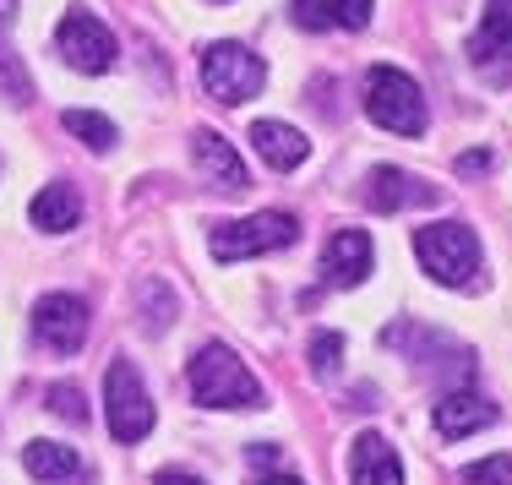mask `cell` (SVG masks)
<instances>
[{"instance_id":"obj_1","label":"cell","mask_w":512,"mask_h":485,"mask_svg":"<svg viewBox=\"0 0 512 485\" xmlns=\"http://www.w3.org/2000/svg\"><path fill=\"white\" fill-rule=\"evenodd\" d=\"M414 257L442 289H485V251L469 224L442 218V224L414 229Z\"/></svg>"},{"instance_id":"obj_24","label":"cell","mask_w":512,"mask_h":485,"mask_svg":"<svg viewBox=\"0 0 512 485\" xmlns=\"http://www.w3.org/2000/svg\"><path fill=\"white\" fill-rule=\"evenodd\" d=\"M371 22V0H338V28H365Z\"/></svg>"},{"instance_id":"obj_8","label":"cell","mask_w":512,"mask_h":485,"mask_svg":"<svg viewBox=\"0 0 512 485\" xmlns=\"http://www.w3.org/2000/svg\"><path fill=\"white\" fill-rule=\"evenodd\" d=\"M55 44H60V55H66L77 71H88V77H99V71L115 66V33H109L93 11H82V6H71L66 17H60Z\"/></svg>"},{"instance_id":"obj_3","label":"cell","mask_w":512,"mask_h":485,"mask_svg":"<svg viewBox=\"0 0 512 485\" xmlns=\"http://www.w3.org/2000/svg\"><path fill=\"white\" fill-rule=\"evenodd\" d=\"M365 115L393 137H420L425 131V93L409 71L371 66L365 71Z\"/></svg>"},{"instance_id":"obj_2","label":"cell","mask_w":512,"mask_h":485,"mask_svg":"<svg viewBox=\"0 0 512 485\" xmlns=\"http://www.w3.org/2000/svg\"><path fill=\"white\" fill-rule=\"evenodd\" d=\"M186 382L197 393V404H207V409H262L267 404L262 382L251 377L246 360L229 344H202L186 366Z\"/></svg>"},{"instance_id":"obj_12","label":"cell","mask_w":512,"mask_h":485,"mask_svg":"<svg viewBox=\"0 0 512 485\" xmlns=\"http://www.w3.org/2000/svg\"><path fill=\"white\" fill-rule=\"evenodd\" d=\"M365 273H371V235L365 229H338L322 251V278L338 289H355L365 284Z\"/></svg>"},{"instance_id":"obj_16","label":"cell","mask_w":512,"mask_h":485,"mask_svg":"<svg viewBox=\"0 0 512 485\" xmlns=\"http://www.w3.org/2000/svg\"><path fill=\"white\" fill-rule=\"evenodd\" d=\"M28 218H33V229H44V235H66V229L82 224V197L66 186V180H55V186H44L39 197L28 202Z\"/></svg>"},{"instance_id":"obj_25","label":"cell","mask_w":512,"mask_h":485,"mask_svg":"<svg viewBox=\"0 0 512 485\" xmlns=\"http://www.w3.org/2000/svg\"><path fill=\"white\" fill-rule=\"evenodd\" d=\"M485 169H491V153H463V159H458V175H485Z\"/></svg>"},{"instance_id":"obj_9","label":"cell","mask_w":512,"mask_h":485,"mask_svg":"<svg viewBox=\"0 0 512 485\" xmlns=\"http://www.w3.org/2000/svg\"><path fill=\"white\" fill-rule=\"evenodd\" d=\"M88 300L82 295H44L39 306H33V338H39L44 349H55V355H77L82 344H88Z\"/></svg>"},{"instance_id":"obj_23","label":"cell","mask_w":512,"mask_h":485,"mask_svg":"<svg viewBox=\"0 0 512 485\" xmlns=\"http://www.w3.org/2000/svg\"><path fill=\"white\" fill-rule=\"evenodd\" d=\"M0 93H6L11 104H28V77H22V66L0 50Z\"/></svg>"},{"instance_id":"obj_5","label":"cell","mask_w":512,"mask_h":485,"mask_svg":"<svg viewBox=\"0 0 512 485\" xmlns=\"http://www.w3.org/2000/svg\"><path fill=\"white\" fill-rule=\"evenodd\" d=\"M295 240H300V224L289 213H251V218L213 224L207 251H213V262H246V257H262V251H284Z\"/></svg>"},{"instance_id":"obj_26","label":"cell","mask_w":512,"mask_h":485,"mask_svg":"<svg viewBox=\"0 0 512 485\" xmlns=\"http://www.w3.org/2000/svg\"><path fill=\"white\" fill-rule=\"evenodd\" d=\"M153 485H202V480H191V475H175V469H169V475H158Z\"/></svg>"},{"instance_id":"obj_20","label":"cell","mask_w":512,"mask_h":485,"mask_svg":"<svg viewBox=\"0 0 512 485\" xmlns=\"http://www.w3.org/2000/svg\"><path fill=\"white\" fill-rule=\"evenodd\" d=\"M338 355H344V333H311V371L316 377H327V371L338 366Z\"/></svg>"},{"instance_id":"obj_17","label":"cell","mask_w":512,"mask_h":485,"mask_svg":"<svg viewBox=\"0 0 512 485\" xmlns=\"http://www.w3.org/2000/svg\"><path fill=\"white\" fill-rule=\"evenodd\" d=\"M22 469H28L39 485H71L82 475V458L60 442H28L22 447Z\"/></svg>"},{"instance_id":"obj_28","label":"cell","mask_w":512,"mask_h":485,"mask_svg":"<svg viewBox=\"0 0 512 485\" xmlns=\"http://www.w3.org/2000/svg\"><path fill=\"white\" fill-rule=\"evenodd\" d=\"M17 17V0H0V22H11Z\"/></svg>"},{"instance_id":"obj_10","label":"cell","mask_w":512,"mask_h":485,"mask_svg":"<svg viewBox=\"0 0 512 485\" xmlns=\"http://www.w3.org/2000/svg\"><path fill=\"white\" fill-rule=\"evenodd\" d=\"M442 202V191L431 186V180L409 175V169L398 164H376L371 175H365V208L371 213H404V208H436Z\"/></svg>"},{"instance_id":"obj_22","label":"cell","mask_w":512,"mask_h":485,"mask_svg":"<svg viewBox=\"0 0 512 485\" xmlns=\"http://www.w3.org/2000/svg\"><path fill=\"white\" fill-rule=\"evenodd\" d=\"M295 22H300V28H311V33L333 28V22H338V0H295Z\"/></svg>"},{"instance_id":"obj_18","label":"cell","mask_w":512,"mask_h":485,"mask_svg":"<svg viewBox=\"0 0 512 485\" xmlns=\"http://www.w3.org/2000/svg\"><path fill=\"white\" fill-rule=\"evenodd\" d=\"M60 126H66L77 142H88L93 153H109V148L120 142L115 120H109V115H99V109H66V115H60Z\"/></svg>"},{"instance_id":"obj_11","label":"cell","mask_w":512,"mask_h":485,"mask_svg":"<svg viewBox=\"0 0 512 485\" xmlns=\"http://www.w3.org/2000/svg\"><path fill=\"white\" fill-rule=\"evenodd\" d=\"M191 159H197V169H202V180L213 191H246L251 186V175H246V159L235 153V142H224L218 131H197L191 137Z\"/></svg>"},{"instance_id":"obj_7","label":"cell","mask_w":512,"mask_h":485,"mask_svg":"<svg viewBox=\"0 0 512 485\" xmlns=\"http://www.w3.org/2000/svg\"><path fill=\"white\" fill-rule=\"evenodd\" d=\"M463 55L491 88H507L512 82V0H485V17Z\"/></svg>"},{"instance_id":"obj_6","label":"cell","mask_w":512,"mask_h":485,"mask_svg":"<svg viewBox=\"0 0 512 485\" xmlns=\"http://www.w3.org/2000/svg\"><path fill=\"white\" fill-rule=\"evenodd\" d=\"M104 420L115 431V442H142L153 431V398L131 360H115L104 371Z\"/></svg>"},{"instance_id":"obj_4","label":"cell","mask_w":512,"mask_h":485,"mask_svg":"<svg viewBox=\"0 0 512 485\" xmlns=\"http://www.w3.org/2000/svg\"><path fill=\"white\" fill-rule=\"evenodd\" d=\"M197 71H202L207 99H218V104H246V99H256V93H262V82H267L262 55L246 50V44H235V39L207 44L202 60H197Z\"/></svg>"},{"instance_id":"obj_27","label":"cell","mask_w":512,"mask_h":485,"mask_svg":"<svg viewBox=\"0 0 512 485\" xmlns=\"http://www.w3.org/2000/svg\"><path fill=\"white\" fill-rule=\"evenodd\" d=\"M256 485H300L295 475H267V480H256Z\"/></svg>"},{"instance_id":"obj_21","label":"cell","mask_w":512,"mask_h":485,"mask_svg":"<svg viewBox=\"0 0 512 485\" xmlns=\"http://www.w3.org/2000/svg\"><path fill=\"white\" fill-rule=\"evenodd\" d=\"M50 409L60 420H71V426H82L88 420V404H82V387H71V382H55L50 387Z\"/></svg>"},{"instance_id":"obj_13","label":"cell","mask_w":512,"mask_h":485,"mask_svg":"<svg viewBox=\"0 0 512 485\" xmlns=\"http://www.w3.org/2000/svg\"><path fill=\"white\" fill-rule=\"evenodd\" d=\"M496 415H502V409H496L485 393L453 387V393H447L442 404H436V431H442V436H453V442H458V436H474V431L496 426Z\"/></svg>"},{"instance_id":"obj_14","label":"cell","mask_w":512,"mask_h":485,"mask_svg":"<svg viewBox=\"0 0 512 485\" xmlns=\"http://www.w3.org/2000/svg\"><path fill=\"white\" fill-rule=\"evenodd\" d=\"M251 148L262 153L278 175H289V169H300V164L311 159V142L300 137L289 120H256V126H251Z\"/></svg>"},{"instance_id":"obj_15","label":"cell","mask_w":512,"mask_h":485,"mask_svg":"<svg viewBox=\"0 0 512 485\" xmlns=\"http://www.w3.org/2000/svg\"><path fill=\"white\" fill-rule=\"evenodd\" d=\"M349 480L355 485H404V464H398L393 442L365 431L355 442V453H349Z\"/></svg>"},{"instance_id":"obj_19","label":"cell","mask_w":512,"mask_h":485,"mask_svg":"<svg viewBox=\"0 0 512 485\" xmlns=\"http://www.w3.org/2000/svg\"><path fill=\"white\" fill-rule=\"evenodd\" d=\"M463 485H512V453H491L463 469Z\"/></svg>"}]
</instances>
